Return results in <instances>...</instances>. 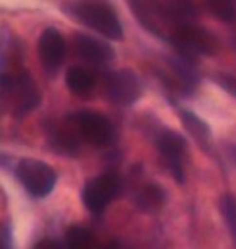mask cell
Instances as JSON below:
<instances>
[{"instance_id":"cell-14","label":"cell","mask_w":236,"mask_h":249,"mask_svg":"<svg viewBox=\"0 0 236 249\" xmlns=\"http://www.w3.org/2000/svg\"><path fill=\"white\" fill-rule=\"evenodd\" d=\"M65 83H67L68 91L74 96H86L95 88L97 78L94 71L86 67H70L65 74Z\"/></svg>"},{"instance_id":"cell-3","label":"cell","mask_w":236,"mask_h":249,"mask_svg":"<svg viewBox=\"0 0 236 249\" xmlns=\"http://www.w3.org/2000/svg\"><path fill=\"white\" fill-rule=\"evenodd\" d=\"M15 173L26 193L36 199L49 196L57 183V172L49 163L31 157L21 159L17 163Z\"/></svg>"},{"instance_id":"cell-13","label":"cell","mask_w":236,"mask_h":249,"mask_svg":"<svg viewBox=\"0 0 236 249\" xmlns=\"http://www.w3.org/2000/svg\"><path fill=\"white\" fill-rule=\"evenodd\" d=\"M180 118H182L186 131L196 139L198 146L202 149L204 152L212 154L214 139H212V131H210L209 124L191 110H180Z\"/></svg>"},{"instance_id":"cell-20","label":"cell","mask_w":236,"mask_h":249,"mask_svg":"<svg viewBox=\"0 0 236 249\" xmlns=\"http://www.w3.org/2000/svg\"><path fill=\"white\" fill-rule=\"evenodd\" d=\"M33 249H67V248H63L62 243L54 240V238H44V240L37 241Z\"/></svg>"},{"instance_id":"cell-16","label":"cell","mask_w":236,"mask_h":249,"mask_svg":"<svg viewBox=\"0 0 236 249\" xmlns=\"http://www.w3.org/2000/svg\"><path fill=\"white\" fill-rule=\"evenodd\" d=\"M65 248L67 249H97L95 238L88 228L81 225H73L65 235Z\"/></svg>"},{"instance_id":"cell-15","label":"cell","mask_w":236,"mask_h":249,"mask_svg":"<svg viewBox=\"0 0 236 249\" xmlns=\"http://www.w3.org/2000/svg\"><path fill=\"white\" fill-rule=\"evenodd\" d=\"M165 201H167V194L157 183H147L136 194V206L143 212H157Z\"/></svg>"},{"instance_id":"cell-21","label":"cell","mask_w":236,"mask_h":249,"mask_svg":"<svg viewBox=\"0 0 236 249\" xmlns=\"http://www.w3.org/2000/svg\"><path fill=\"white\" fill-rule=\"evenodd\" d=\"M2 249H12V231L8 225H5L2 230Z\"/></svg>"},{"instance_id":"cell-9","label":"cell","mask_w":236,"mask_h":249,"mask_svg":"<svg viewBox=\"0 0 236 249\" xmlns=\"http://www.w3.org/2000/svg\"><path fill=\"white\" fill-rule=\"evenodd\" d=\"M155 144L168 165L173 178L178 185L184 183V160L188 156V142L182 134L173 129H162L155 134Z\"/></svg>"},{"instance_id":"cell-6","label":"cell","mask_w":236,"mask_h":249,"mask_svg":"<svg viewBox=\"0 0 236 249\" xmlns=\"http://www.w3.org/2000/svg\"><path fill=\"white\" fill-rule=\"evenodd\" d=\"M79 138L95 147H107L113 142L115 129L109 117L95 110H79L72 115Z\"/></svg>"},{"instance_id":"cell-5","label":"cell","mask_w":236,"mask_h":249,"mask_svg":"<svg viewBox=\"0 0 236 249\" xmlns=\"http://www.w3.org/2000/svg\"><path fill=\"white\" fill-rule=\"evenodd\" d=\"M122 191V180L117 173L107 172L89 180L83 188V204L94 215H100Z\"/></svg>"},{"instance_id":"cell-11","label":"cell","mask_w":236,"mask_h":249,"mask_svg":"<svg viewBox=\"0 0 236 249\" xmlns=\"http://www.w3.org/2000/svg\"><path fill=\"white\" fill-rule=\"evenodd\" d=\"M74 51L79 58L91 65H107L115 58L113 49L107 42L88 34L78 33L73 39Z\"/></svg>"},{"instance_id":"cell-2","label":"cell","mask_w":236,"mask_h":249,"mask_svg":"<svg viewBox=\"0 0 236 249\" xmlns=\"http://www.w3.org/2000/svg\"><path fill=\"white\" fill-rule=\"evenodd\" d=\"M168 41L178 49L180 55L188 58L194 55H215L220 51L217 37L209 29L191 23H182L175 28Z\"/></svg>"},{"instance_id":"cell-8","label":"cell","mask_w":236,"mask_h":249,"mask_svg":"<svg viewBox=\"0 0 236 249\" xmlns=\"http://www.w3.org/2000/svg\"><path fill=\"white\" fill-rule=\"evenodd\" d=\"M105 91L110 102L120 107H129L141 97L143 86L138 74L129 68L110 71L105 79Z\"/></svg>"},{"instance_id":"cell-4","label":"cell","mask_w":236,"mask_h":249,"mask_svg":"<svg viewBox=\"0 0 236 249\" xmlns=\"http://www.w3.org/2000/svg\"><path fill=\"white\" fill-rule=\"evenodd\" d=\"M2 92L3 97L12 99V113L18 118L28 115L41 104V92L28 71H21L17 78H8L3 73Z\"/></svg>"},{"instance_id":"cell-18","label":"cell","mask_w":236,"mask_h":249,"mask_svg":"<svg viewBox=\"0 0 236 249\" xmlns=\"http://www.w3.org/2000/svg\"><path fill=\"white\" fill-rule=\"evenodd\" d=\"M220 212L223 215V220L227 223L228 231L232 235V240L236 246V196L235 194H223L220 197Z\"/></svg>"},{"instance_id":"cell-12","label":"cell","mask_w":236,"mask_h":249,"mask_svg":"<svg viewBox=\"0 0 236 249\" xmlns=\"http://www.w3.org/2000/svg\"><path fill=\"white\" fill-rule=\"evenodd\" d=\"M68 118L70 123H50L47 126V139L49 144L57 152L73 156L79 149V133L76 126H74L72 115Z\"/></svg>"},{"instance_id":"cell-1","label":"cell","mask_w":236,"mask_h":249,"mask_svg":"<svg viewBox=\"0 0 236 249\" xmlns=\"http://www.w3.org/2000/svg\"><path fill=\"white\" fill-rule=\"evenodd\" d=\"M63 12L110 41H122L123 26L110 0H68Z\"/></svg>"},{"instance_id":"cell-17","label":"cell","mask_w":236,"mask_h":249,"mask_svg":"<svg viewBox=\"0 0 236 249\" xmlns=\"http://www.w3.org/2000/svg\"><path fill=\"white\" fill-rule=\"evenodd\" d=\"M204 7L214 18L220 19L222 23H235L236 21V2L235 0H205Z\"/></svg>"},{"instance_id":"cell-23","label":"cell","mask_w":236,"mask_h":249,"mask_svg":"<svg viewBox=\"0 0 236 249\" xmlns=\"http://www.w3.org/2000/svg\"><path fill=\"white\" fill-rule=\"evenodd\" d=\"M230 156H232V159L236 162V146H233L232 149H230Z\"/></svg>"},{"instance_id":"cell-10","label":"cell","mask_w":236,"mask_h":249,"mask_svg":"<svg viewBox=\"0 0 236 249\" xmlns=\"http://www.w3.org/2000/svg\"><path fill=\"white\" fill-rule=\"evenodd\" d=\"M65 52H67V47H65L62 33L57 28L44 29L37 39V55L49 76H55V73L62 67Z\"/></svg>"},{"instance_id":"cell-19","label":"cell","mask_w":236,"mask_h":249,"mask_svg":"<svg viewBox=\"0 0 236 249\" xmlns=\"http://www.w3.org/2000/svg\"><path fill=\"white\" fill-rule=\"evenodd\" d=\"M217 81L223 89H227L230 94H233L236 97V76H232V74H220Z\"/></svg>"},{"instance_id":"cell-7","label":"cell","mask_w":236,"mask_h":249,"mask_svg":"<svg viewBox=\"0 0 236 249\" xmlns=\"http://www.w3.org/2000/svg\"><path fill=\"white\" fill-rule=\"evenodd\" d=\"M127 2L131 7V12L138 18V21L157 37H165V34H168L167 26L170 19L177 26L182 24V21H178L180 18L177 17L175 10L162 7L154 0H127Z\"/></svg>"},{"instance_id":"cell-24","label":"cell","mask_w":236,"mask_h":249,"mask_svg":"<svg viewBox=\"0 0 236 249\" xmlns=\"http://www.w3.org/2000/svg\"><path fill=\"white\" fill-rule=\"evenodd\" d=\"M233 47L236 49V33H235V36H233Z\"/></svg>"},{"instance_id":"cell-22","label":"cell","mask_w":236,"mask_h":249,"mask_svg":"<svg viewBox=\"0 0 236 249\" xmlns=\"http://www.w3.org/2000/svg\"><path fill=\"white\" fill-rule=\"evenodd\" d=\"M102 249H122V248H120L118 243H109V245L105 248H102Z\"/></svg>"}]
</instances>
